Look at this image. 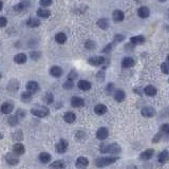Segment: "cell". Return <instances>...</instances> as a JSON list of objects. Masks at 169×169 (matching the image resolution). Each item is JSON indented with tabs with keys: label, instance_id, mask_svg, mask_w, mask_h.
<instances>
[{
	"label": "cell",
	"instance_id": "obj_33",
	"mask_svg": "<svg viewBox=\"0 0 169 169\" xmlns=\"http://www.w3.org/2000/svg\"><path fill=\"white\" fill-rule=\"evenodd\" d=\"M21 100L24 103H30L32 100V93L29 92V91L22 92V93H21Z\"/></svg>",
	"mask_w": 169,
	"mask_h": 169
},
{
	"label": "cell",
	"instance_id": "obj_23",
	"mask_svg": "<svg viewBox=\"0 0 169 169\" xmlns=\"http://www.w3.org/2000/svg\"><path fill=\"white\" fill-rule=\"evenodd\" d=\"M144 92L146 93V95H148V96H154L157 95V88L154 86H147V87L144 89Z\"/></svg>",
	"mask_w": 169,
	"mask_h": 169
},
{
	"label": "cell",
	"instance_id": "obj_43",
	"mask_svg": "<svg viewBox=\"0 0 169 169\" xmlns=\"http://www.w3.org/2000/svg\"><path fill=\"white\" fill-rule=\"evenodd\" d=\"M125 39V36L121 35V34H117V35L114 36V42H121Z\"/></svg>",
	"mask_w": 169,
	"mask_h": 169
},
{
	"label": "cell",
	"instance_id": "obj_47",
	"mask_svg": "<svg viewBox=\"0 0 169 169\" xmlns=\"http://www.w3.org/2000/svg\"><path fill=\"white\" fill-rule=\"evenodd\" d=\"M6 22H8V20H6V17H0V28L6 26Z\"/></svg>",
	"mask_w": 169,
	"mask_h": 169
},
{
	"label": "cell",
	"instance_id": "obj_31",
	"mask_svg": "<svg viewBox=\"0 0 169 169\" xmlns=\"http://www.w3.org/2000/svg\"><path fill=\"white\" fill-rule=\"evenodd\" d=\"M37 15L39 16V17H42V18H48L51 15V12H50L49 10L47 9H42V8H40V9L37 10Z\"/></svg>",
	"mask_w": 169,
	"mask_h": 169
},
{
	"label": "cell",
	"instance_id": "obj_13",
	"mask_svg": "<svg viewBox=\"0 0 169 169\" xmlns=\"http://www.w3.org/2000/svg\"><path fill=\"white\" fill-rule=\"evenodd\" d=\"M24 151H26V148H24V146L22 145V144L20 143H16L14 145V147H13V152H14L15 154H17V155H21V154H24Z\"/></svg>",
	"mask_w": 169,
	"mask_h": 169
},
{
	"label": "cell",
	"instance_id": "obj_14",
	"mask_svg": "<svg viewBox=\"0 0 169 169\" xmlns=\"http://www.w3.org/2000/svg\"><path fill=\"white\" fill-rule=\"evenodd\" d=\"M153 154H154V150L153 149H147V150H145V151L141 153V159L143 161H148L153 157Z\"/></svg>",
	"mask_w": 169,
	"mask_h": 169
},
{
	"label": "cell",
	"instance_id": "obj_24",
	"mask_svg": "<svg viewBox=\"0 0 169 169\" xmlns=\"http://www.w3.org/2000/svg\"><path fill=\"white\" fill-rule=\"evenodd\" d=\"M169 161V152L167 150H164L160 153L159 155V162L161 164H165Z\"/></svg>",
	"mask_w": 169,
	"mask_h": 169
},
{
	"label": "cell",
	"instance_id": "obj_46",
	"mask_svg": "<svg viewBox=\"0 0 169 169\" xmlns=\"http://www.w3.org/2000/svg\"><path fill=\"white\" fill-rule=\"evenodd\" d=\"M96 77L98 79V82H104V79H105V73L103 72V71H100V72L97 73Z\"/></svg>",
	"mask_w": 169,
	"mask_h": 169
},
{
	"label": "cell",
	"instance_id": "obj_17",
	"mask_svg": "<svg viewBox=\"0 0 169 169\" xmlns=\"http://www.w3.org/2000/svg\"><path fill=\"white\" fill-rule=\"evenodd\" d=\"M77 86H78L79 89L82 90V91H88V90H90L91 89V82H88V80H84V79L79 80L78 84H77Z\"/></svg>",
	"mask_w": 169,
	"mask_h": 169
},
{
	"label": "cell",
	"instance_id": "obj_55",
	"mask_svg": "<svg viewBox=\"0 0 169 169\" xmlns=\"http://www.w3.org/2000/svg\"><path fill=\"white\" fill-rule=\"evenodd\" d=\"M2 139H3V134L0 132V140H2Z\"/></svg>",
	"mask_w": 169,
	"mask_h": 169
},
{
	"label": "cell",
	"instance_id": "obj_48",
	"mask_svg": "<svg viewBox=\"0 0 169 169\" xmlns=\"http://www.w3.org/2000/svg\"><path fill=\"white\" fill-rule=\"evenodd\" d=\"M24 115H26V112H24L22 109H19V110H17V113H16V116L19 118V117H24Z\"/></svg>",
	"mask_w": 169,
	"mask_h": 169
},
{
	"label": "cell",
	"instance_id": "obj_19",
	"mask_svg": "<svg viewBox=\"0 0 169 169\" xmlns=\"http://www.w3.org/2000/svg\"><path fill=\"white\" fill-rule=\"evenodd\" d=\"M50 74L52 76H54V77H60L62 75V69L57 67V66H54V67H52L50 69Z\"/></svg>",
	"mask_w": 169,
	"mask_h": 169
},
{
	"label": "cell",
	"instance_id": "obj_16",
	"mask_svg": "<svg viewBox=\"0 0 169 169\" xmlns=\"http://www.w3.org/2000/svg\"><path fill=\"white\" fill-rule=\"evenodd\" d=\"M107 106L103 105V104H98L94 107V112L97 114V115H103V114H105L107 112Z\"/></svg>",
	"mask_w": 169,
	"mask_h": 169
},
{
	"label": "cell",
	"instance_id": "obj_30",
	"mask_svg": "<svg viewBox=\"0 0 169 169\" xmlns=\"http://www.w3.org/2000/svg\"><path fill=\"white\" fill-rule=\"evenodd\" d=\"M39 161H40L41 163L48 164L50 161H51V155H50L48 152H42V153H40V155H39Z\"/></svg>",
	"mask_w": 169,
	"mask_h": 169
},
{
	"label": "cell",
	"instance_id": "obj_37",
	"mask_svg": "<svg viewBox=\"0 0 169 169\" xmlns=\"http://www.w3.org/2000/svg\"><path fill=\"white\" fill-rule=\"evenodd\" d=\"M9 124L11 126H16L18 124V117L16 116V115H12V116L9 117Z\"/></svg>",
	"mask_w": 169,
	"mask_h": 169
},
{
	"label": "cell",
	"instance_id": "obj_49",
	"mask_svg": "<svg viewBox=\"0 0 169 169\" xmlns=\"http://www.w3.org/2000/svg\"><path fill=\"white\" fill-rule=\"evenodd\" d=\"M31 57L32 59H38L40 57V53L39 52H32L31 53Z\"/></svg>",
	"mask_w": 169,
	"mask_h": 169
},
{
	"label": "cell",
	"instance_id": "obj_8",
	"mask_svg": "<svg viewBox=\"0 0 169 169\" xmlns=\"http://www.w3.org/2000/svg\"><path fill=\"white\" fill-rule=\"evenodd\" d=\"M142 115L145 117H152L155 115V110L154 108H152L150 106H147V107H144L142 109Z\"/></svg>",
	"mask_w": 169,
	"mask_h": 169
},
{
	"label": "cell",
	"instance_id": "obj_1",
	"mask_svg": "<svg viewBox=\"0 0 169 169\" xmlns=\"http://www.w3.org/2000/svg\"><path fill=\"white\" fill-rule=\"evenodd\" d=\"M100 151L103 153H111V154H116L121 152V147L116 143L110 144V145H104L100 146Z\"/></svg>",
	"mask_w": 169,
	"mask_h": 169
},
{
	"label": "cell",
	"instance_id": "obj_52",
	"mask_svg": "<svg viewBox=\"0 0 169 169\" xmlns=\"http://www.w3.org/2000/svg\"><path fill=\"white\" fill-rule=\"evenodd\" d=\"M160 139H161V133H157V136H155L154 139L152 140V142H153V143H157V142H159V140H160Z\"/></svg>",
	"mask_w": 169,
	"mask_h": 169
},
{
	"label": "cell",
	"instance_id": "obj_29",
	"mask_svg": "<svg viewBox=\"0 0 169 169\" xmlns=\"http://www.w3.org/2000/svg\"><path fill=\"white\" fill-rule=\"evenodd\" d=\"M144 41H145V38H144V36H142V35L133 36V37L130 38V42H131V44H143Z\"/></svg>",
	"mask_w": 169,
	"mask_h": 169
},
{
	"label": "cell",
	"instance_id": "obj_57",
	"mask_svg": "<svg viewBox=\"0 0 169 169\" xmlns=\"http://www.w3.org/2000/svg\"><path fill=\"white\" fill-rule=\"evenodd\" d=\"M167 59H168V62H169V54H168V56H167Z\"/></svg>",
	"mask_w": 169,
	"mask_h": 169
},
{
	"label": "cell",
	"instance_id": "obj_22",
	"mask_svg": "<svg viewBox=\"0 0 169 169\" xmlns=\"http://www.w3.org/2000/svg\"><path fill=\"white\" fill-rule=\"evenodd\" d=\"M26 59H28V57H26V54H24V53L17 54V55H15V57H14V61L18 64H24V62L26 61Z\"/></svg>",
	"mask_w": 169,
	"mask_h": 169
},
{
	"label": "cell",
	"instance_id": "obj_35",
	"mask_svg": "<svg viewBox=\"0 0 169 169\" xmlns=\"http://www.w3.org/2000/svg\"><path fill=\"white\" fill-rule=\"evenodd\" d=\"M22 131L21 130H17L16 132H14L13 134V140L16 141V142H19V141L22 140Z\"/></svg>",
	"mask_w": 169,
	"mask_h": 169
},
{
	"label": "cell",
	"instance_id": "obj_54",
	"mask_svg": "<svg viewBox=\"0 0 169 169\" xmlns=\"http://www.w3.org/2000/svg\"><path fill=\"white\" fill-rule=\"evenodd\" d=\"M2 8H3V3H2V1H1V0H0V11H1V10H2Z\"/></svg>",
	"mask_w": 169,
	"mask_h": 169
},
{
	"label": "cell",
	"instance_id": "obj_34",
	"mask_svg": "<svg viewBox=\"0 0 169 169\" xmlns=\"http://www.w3.org/2000/svg\"><path fill=\"white\" fill-rule=\"evenodd\" d=\"M26 24H28V26H29L30 28H36V26H38L40 24V21L38 20V19H36V18H31V19L28 20Z\"/></svg>",
	"mask_w": 169,
	"mask_h": 169
},
{
	"label": "cell",
	"instance_id": "obj_45",
	"mask_svg": "<svg viewBox=\"0 0 169 169\" xmlns=\"http://www.w3.org/2000/svg\"><path fill=\"white\" fill-rule=\"evenodd\" d=\"M113 46H114V44H107V47H106L105 49L103 50L102 52L103 53H109L111 51V50L113 49Z\"/></svg>",
	"mask_w": 169,
	"mask_h": 169
},
{
	"label": "cell",
	"instance_id": "obj_39",
	"mask_svg": "<svg viewBox=\"0 0 169 169\" xmlns=\"http://www.w3.org/2000/svg\"><path fill=\"white\" fill-rule=\"evenodd\" d=\"M62 87L66 89V90H70V89H72L73 87H74V84H73V80H70V79H68L67 82H64V86Z\"/></svg>",
	"mask_w": 169,
	"mask_h": 169
},
{
	"label": "cell",
	"instance_id": "obj_18",
	"mask_svg": "<svg viewBox=\"0 0 169 169\" xmlns=\"http://www.w3.org/2000/svg\"><path fill=\"white\" fill-rule=\"evenodd\" d=\"M19 89V82L16 80V79H12L11 82L8 84V90L11 91V92H15Z\"/></svg>",
	"mask_w": 169,
	"mask_h": 169
},
{
	"label": "cell",
	"instance_id": "obj_27",
	"mask_svg": "<svg viewBox=\"0 0 169 169\" xmlns=\"http://www.w3.org/2000/svg\"><path fill=\"white\" fill-rule=\"evenodd\" d=\"M97 26L102 30H107L109 26V20L107 18H100L97 20Z\"/></svg>",
	"mask_w": 169,
	"mask_h": 169
},
{
	"label": "cell",
	"instance_id": "obj_15",
	"mask_svg": "<svg viewBox=\"0 0 169 169\" xmlns=\"http://www.w3.org/2000/svg\"><path fill=\"white\" fill-rule=\"evenodd\" d=\"M14 109V106H13L12 103H4L1 106V112L3 114H10Z\"/></svg>",
	"mask_w": 169,
	"mask_h": 169
},
{
	"label": "cell",
	"instance_id": "obj_44",
	"mask_svg": "<svg viewBox=\"0 0 169 169\" xmlns=\"http://www.w3.org/2000/svg\"><path fill=\"white\" fill-rule=\"evenodd\" d=\"M24 9V6L22 4V3H18L17 6H14V11L15 12H21L22 10Z\"/></svg>",
	"mask_w": 169,
	"mask_h": 169
},
{
	"label": "cell",
	"instance_id": "obj_58",
	"mask_svg": "<svg viewBox=\"0 0 169 169\" xmlns=\"http://www.w3.org/2000/svg\"><path fill=\"white\" fill-rule=\"evenodd\" d=\"M1 77H2V75H1V73H0V79H1Z\"/></svg>",
	"mask_w": 169,
	"mask_h": 169
},
{
	"label": "cell",
	"instance_id": "obj_42",
	"mask_svg": "<svg viewBox=\"0 0 169 169\" xmlns=\"http://www.w3.org/2000/svg\"><path fill=\"white\" fill-rule=\"evenodd\" d=\"M52 4V0H40V6L46 8V6H50Z\"/></svg>",
	"mask_w": 169,
	"mask_h": 169
},
{
	"label": "cell",
	"instance_id": "obj_4",
	"mask_svg": "<svg viewBox=\"0 0 169 169\" xmlns=\"http://www.w3.org/2000/svg\"><path fill=\"white\" fill-rule=\"evenodd\" d=\"M89 64L93 67H98V66H102L104 62H105V57L104 56H95V57H91L89 58Z\"/></svg>",
	"mask_w": 169,
	"mask_h": 169
},
{
	"label": "cell",
	"instance_id": "obj_10",
	"mask_svg": "<svg viewBox=\"0 0 169 169\" xmlns=\"http://www.w3.org/2000/svg\"><path fill=\"white\" fill-rule=\"evenodd\" d=\"M109 135V131H108V129L105 128V127H102V128H99L98 130H97L96 132V137L98 139V140H106L107 137H108Z\"/></svg>",
	"mask_w": 169,
	"mask_h": 169
},
{
	"label": "cell",
	"instance_id": "obj_25",
	"mask_svg": "<svg viewBox=\"0 0 169 169\" xmlns=\"http://www.w3.org/2000/svg\"><path fill=\"white\" fill-rule=\"evenodd\" d=\"M135 61L133 60V58L131 57H126V58L123 59L122 61V67L123 68H131L134 66Z\"/></svg>",
	"mask_w": 169,
	"mask_h": 169
},
{
	"label": "cell",
	"instance_id": "obj_56",
	"mask_svg": "<svg viewBox=\"0 0 169 169\" xmlns=\"http://www.w3.org/2000/svg\"><path fill=\"white\" fill-rule=\"evenodd\" d=\"M159 1H161V2H165L166 0H159Z\"/></svg>",
	"mask_w": 169,
	"mask_h": 169
},
{
	"label": "cell",
	"instance_id": "obj_40",
	"mask_svg": "<svg viewBox=\"0 0 169 169\" xmlns=\"http://www.w3.org/2000/svg\"><path fill=\"white\" fill-rule=\"evenodd\" d=\"M44 100L47 104H52L53 100H54V96H53L52 93H47L46 94V96H44Z\"/></svg>",
	"mask_w": 169,
	"mask_h": 169
},
{
	"label": "cell",
	"instance_id": "obj_21",
	"mask_svg": "<svg viewBox=\"0 0 169 169\" xmlns=\"http://www.w3.org/2000/svg\"><path fill=\"white\" fill-rule=\"evenodd\" d=\"M137 15L140 16L141 18H147L149 17V15H150V11H149L148 8H146V6H141L139 11H137Z\"/></svg>",
	"mask_w": 169,
	"mask_h": 169
},
{
	"label": "cell",
	"instance_id": "obj_59",
	"mask_svg": "<svg viewBox=\"0 0 169 169\" xmlns=\"http://www.w3.org/2000/svg\"><path fill=\"white\" fill-rule=\"evenodd\" d=\"M168 82H169V79H168Z\"/></svg>",
	"mask_w": 169,
	"mask_h": 169
},
{
	"label": "cell",
	"instance_id": "obj_50",
	"mask_svg": "<svg viewBox=\"0 0 169 169\" xmlns=\"http://www.w3.org/2000/svg\"><path fill=\"white\" fill-rule=\"evenodd\" d=\"M76 76H77V74L75 73V71H72V72L69 74V76H68V79H70V80H73V79L75 78Z\"/></svg>",
	"mask_w": 169,
	"mask_h": 169
},
{
	"label": "cell",
	"instance_id": "obj_7",
	"mask_svg": "<svg viewBox=\"0 0 169 169\" xmlns=\"http://www.w3.org/2000/svg\"><path fill=\"white\" fill-rule=\"evenodd\" d=\"M71 105H72V107H74V108H82L84 105V100L82 97L74 96L71 99Z\"/></svg>",
	"mask_w": 169,
	"mask_h": 169
},
{
	"label": "cell",
	"instance_id": "obj_11",
	"mask_svg": "<svg viewBox=\"0 0 169 169\" xmlns=\"http://www.w3.org/2000/svg\"><path fill=\"white\" fill-rule=\"evenodd\" d=\"M6 163L9 164V165H17L19 163V160H18V157L15 155V153H8L6 155Z\"/></svg>",
	"mask_w": 169,
	"mask_h": 169
},
{
	"label": "cell",
	"instance_id": "obj_38",
	"mask_svg": "<svg viewBox=\"0 0 169 169\" xmlns=\"http://www.w3.org/2000/svg\"><path fill=\"white\" fill-rule=\"evenodd\" d=\"M161 70H162V72L164 73V74H169V64H167V62H163V64H161Z\"/></svg>",
	"mask_w": 169,
	"mask_h": 169
},
{
	"label": "cell",
	"instance_id": "obj_12",
	"mask_svg": "<svg viewBox=\"0 0 169 169\" xmlns=\"http://www.w3.org/2000/svg\"><path fill=\"white\" fill-rule=\"evenodd\" d=\"M124 18H125V15H124V13L121 10H115L113 14H112V19L115 22H121V21L124 20Z\"/></svg>",
	"mask_w": 169,
	"mask_h": 169
},
{
	"label": "cell",
	"instance_id": "obj_26",
	"mask_svg": "<svg viewBox=\"0 0 169 169\" xmlns=\"http://www.w3.org/2000/svg\"><path fill=\"white\" fill-rule=\"evenodd\" d=\"M125 98H126V94L123 90H116L114 92V99H115L116 102L121 103Z\"/></svg>",
	"mask_w": 169,
	"mask_h": 169
},
{
	"label": "cell",
	"instance_id": "obj_2",
	"mask_svg": "<svg viewBox=\"0 0 169 169\" xmlns=\"http://www.w3.org/2000/svg\"><path fill=\"white\" fill-rule=\"evenodd\" d=\"M31 113L33 115H35V116H38V117H46L49 115L50 111L47 107H42V106H36L34 108L31 110Z\"/></svg>",
	"mask_w": 169,
	"mask_h": 169
},
{
	"label": "cell",
	"instance_id": "obj_41",
	"mask_svg": "<svg viewBox=\"0 0 169 169\" xmlns=\"http://www.w3.org/2000/svg\"><path fill=\"white\" fill-rule=\"evenodd\" d=\"M161 132L162 133H169V124H164V125L161 126Z\"/></svg>",
	"mask_w": 169,
	"mask_h": 169
},
{
	"label": "cell",
	"instance_id": "obj_60",
	"mask_svg": "<svg viewBox=\"0 0 169 169\" xmlns=\"http://www.w3.org/2000/svg\"><path fill=\"white\" fill-rule=\"evenodd\" d=\"M168 13H169V12H168ZM168 16H169V15H168Z\"/></svg>",
	"mask_w": 169,
	"mask_h": 169
},
{
	"label": "cell",
	"instance_id": "obj_32",
	"mask_svg": "<svg viewBox=\"0 0 169 169\" xmlns=\"http://www.w3.org/2000/svg\"><path fill=\"white\" fill-rule=\"evenodd\" d=\"M55 40L58 44H64L67 41V36L64 33H57L55 35Z\"/></svg>",
	"mask_w": 169,
	"mask_h": 169
},
{
	"label": "cell",
	"instance_id": "obj_6",
	"mask_svg": "<svg viewBox=\"0 0 169 169\" xmlns=\"http://www.w3.org/2000/svg\"><path fill=\"white\" fill-rule=\"evenodd\" d=\"M88 165H89V161H88L87 157H79L77 160H76L75 166L78 169H84L87 168Z\"/></svg>",
	"mask_w": 169,
	"mask_h": 169
},
{
	"label": "cell",
	"instance_id": "obj_20",
	"mask_svg": "<svg viewBox=\"0 0 169 169\" xmlns=\"http://www.w3.org/2000/svg\"><path fill=\"white\" fill-rule=\"evenodd\" d=\"M64 122L66 123H69V124H72V123H74L75 122V120H76V115L73 112H66L64 113Z\"/></svg>",
	"mask_w": 169,
	"mask_h": 169
},
{
	"label": "cell",
	"instance_id": "obj_28",
	"mask_svg": "<svg viewBox=\"0 0 169 169\" xmlns=\"http://www.w3.org/2000/svg\"><path fill=\"white\" fill-rule=\"evenodd\" d=\"M50 169H64V163L61 160L55 161L50 165Z\"/></svg>",
	"mask_w": 169,
	"mask_h": 169
},
{
	"label": "cell",
	"instance_id": "obj_51",
	"mask_svg": "<svg viewBox=\"0 0 169 169\" xmlns=\"http://www.w3.org/2000/svg\"><path fill=\"white\" fill-rule=\"evenodd\" d=\"M113 84H108V87H107V92H108V94H111L112 93V91H113Z\"/></svg>",
	"mask_w": 169,
	"mask_h": 169
},
{
	"label": "cell",
	"instance_id": "obj_9",
	"mask_svg": "<svg viewBox=\"0 0 169 169\" xmlns=\"http://www.w3.org/2000/svg\"><path fill=\"white\" fill-rule=\"evenodd\" d=\"M26 90L29 91V92H31L32 94L36 93L39 90V84H38V82H34V80H31V82H29L26 84Z\"/></svg>",
	"mask_w": 169,
	"mask_h": 169
},
{
	"label": "cell",
	"instance_id": "obj_3",
	"mask_svg": "<svg viewBox=\"0 0 169 169\" xmlns=\"http://www.w3.org/2000/svg\"><path fill=\"white\" fill-rule=\"evenodd\" d=\"M117 161V157H99L95 161V165L97 167H105L113 164Z\"/></svg>",
	"mask_w": 169,
	"mask_h": 169
},
{
	"label": "cell",
	"instance_id": "obj_5",
	"mask_svg": "<svg viewBox=\"0 0 169 169\" xmlns=\"http://www.w3.org/2000/svg\"><path fill=\"white\" fill-rule=\"evenodd\" d=\"M55 149L57 153H64L68 149V142L66 140H60L58 143L56 144Z\"/></svg>",
	"mask_w": 169,
	"mask_h": 169
},
{
	"label": "cell",
	"instance_id": "obj_36",
	"mask_svg": "<svg viewBox=\"0 0 169 169\" xmlns=\"http://www.w3.org/2000/svg\"><path fill=\"white\" fill-rule=\"evenodd\" d=\"M95 46H96V44L93 40H90V39L86 41V44H84V47L87 50H93L95 48Z\"/></svg>",
	"mask_w": 169,
	"mask_h": 169
},
{
	"label": "cell",
	"instance_id": "obj_53",
	"mask_svg": "<svg viewBox=\"0 0 169 169\" xmlns=\"http://www.w3.org/2000/svg\"><path fill=\"white\" fill-rule=\"evenodd\" d=\"M127 169H139V168H137L136 166H133V165H132V166H129Z\"/></svg>",
	"mask_w": 169,
	"mask_h": 169
}]
</instances>
